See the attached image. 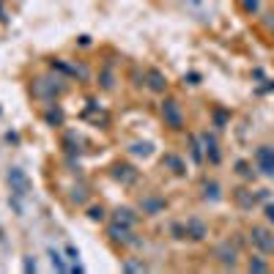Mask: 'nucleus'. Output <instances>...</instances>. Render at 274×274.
<instances>
[{
    "mask_svg": "<svg viewBox=\"0 0 274 274\" xmlns=\"http://www.w3.org/2000/svg\"><path fill=\"white\" fill-rule=\"evenodd\" d=\"M8 184L17 189V195H25V189H28V179L22 176L19 167H11V170H8Z\"/></svg>",
    "mask_w": 274,
    "mask_h": 274,
    "instance_id": "f257e3e1",
    "label": "nucleus"
},
{
    "mask_svg": "<svg viewBox=\"0 0 274 274\" xmlns=\"http://www.w3.org/2000/svg\"><path fill=\"white\" fill-rule=\"evenodd\" d=\"M165 85H167V80H162L156 72H151V88H154V91H162Z\"/></svg>",
    "mask_w": 274,
    "mask_h": 274,
    "instance_id": "f03ea898",
    "label": "nucleus"
},
{
    "mask_svg": "<svg viewBox=\"0 0 274 274\" xmlns=\"http://www.w3.org/2000/svg\"><path fill=\"white\" fill-rule=\"evenodd\" d=\"M101 217H104V211H101V206H99V209H91V220H101Z\"/></svg>",
    "mask_w": 274,
    "mask_h": 274,
    "instance_id": "7ed1b4c3",
    "label": "nucleus"
}]
</instances>
